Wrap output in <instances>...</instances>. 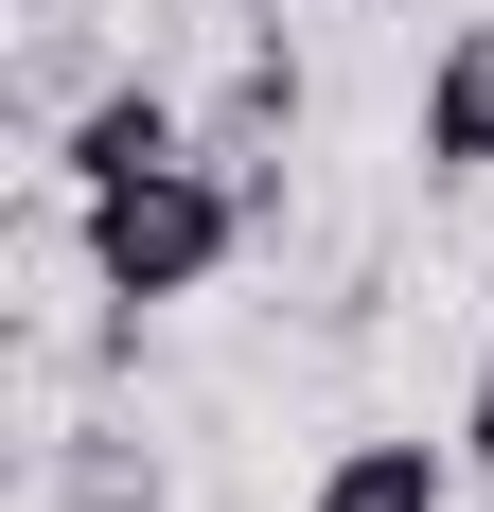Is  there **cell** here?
I'll use <instances>...</instances> for the list:
<instances>
[{
  "label": "cell",
  "mask_w": 494,
  "mask_h": 512,
  "mask_svg": "<svg viewBox=\"0 0 494 512\" xmlns=\"http://www.w3.org/2000/svg\"><path fill=\"white\" fill-rule=\"evenodd\" d=\"M406 159H424L442 195H477V177H494V18H459V36L424 53V106H406Z\"/></svg>",
  "instance_id": "obj_2"
},
{
  "label": "cell",
  "mask_w": 494,
  "mask_h": 512,
  "mask_svg": "<svg viewBox=\"0 0 494 512\" xmlns=\"http://www.w3.org/2000/svg\"><path fill=\"white\" fill-rule=\"evenodd\" d=\"M177 142H195V106L124 71V89H89V106H71V142H53V177H71V195H106V177H159Z\"/></svg>",
  "instance_id": "obj_4"
},
{
  "label": "cell",
  "mask_w": 494,
  "mask_h": 512,
  "mask_svg": "<svg viewBox=\"0 0 494 512\" xmlns=\"http://www.w3.org/2000/svg\"><path fill=\"white\" fill-rule=\"evenodd\" d=\"M71 512H159V460L124 477V460H71Z\"/></svg>",
  "instance_id": "obj_5"
},
{
  "label": "cell",
  "mask_w": 494,
  "mask_h": 512,
  "mask_svg": "<svg viewBox=\"0 0 494 512\" xmlns=\"http://www.w3.org/2000/svg\"><path fill=\"white\" fill-rule=\"evenodd\" d=\"M459 442H424V424H371V442H336V460L300 477V512H459Z\"/></svg>",
  "instance_id": "obj_3"
},
{
  "label": "cell",
  "mask_w": 494,
  "mask_h": 512,
  "mask_svg": "<svg viewBox=\"0 0 494 512\" xmlns=\"http://www.w3.org/2000/svg\"><path fill=\"white\" fill-rule=\"evenodd\" d=\"M459 460L494 477V336H477V389H459Z\"/></svg>",
  "instance_id": "obj_6"
},
{
  "label": "cell",
  "mask_w": 494,
  "mask_h": 512,
  "mask_svg": "<svg viewBox=\"0 0 494 512\" xmlns=\"http://www.w3.org/2000/svg\"><path fill=\"white\" fill-rule=\"evenodd\" d=\"M247 177L212 142H177L159 159V177H106V195H71V248H89V283L124 318H159V301H212V283H230V248H247Z\"/></svg>",
  "instance_id": "obj_1"
}]
</instances>
